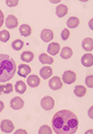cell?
Returning a JSON list of instances; mask_svg holds the SVG:
<instances>
[{"mask_svg": "<svg viewBox=\"0 0 93 134\" xmlns=\"http://www.w3.org/2000/svg\"><path fill=\"white\" fill-rule=\"evenodd\" d=\"M92 21H93V19H90V21H89V27H90V29H91V30H92V29H93Z\"/></svg>", "mask_w": 93, "mask_h": 134, "instance_id": "cell-35", "label": "cell"}, {"mask_svg": "<svg viewBox=\"0 0 93 134\" xmlns=\"http://www.w3.org/2000/svg\"><path fill=\"white\" fill-rule=\"evenodd\" d=\"M77 79V75L76 73L71 71V70H67L63 73L62 75V81L66 84H72L73 82L76 81Z\"/></svg>", "mask_w": 93, "mask_h": 134, "instance_id": "cell-4", "label": "cell"}, {"mask_svg": "<svg viewBox=\"0 0 93 134\" xmlns=\"http://www.w3.org/2000/svg\"><path fill=\"white\" fill-rule=\"evenodd\" d=\"M31 73V67L27 64H20L18 66V70H17V74L20 76V77H23V78H26L27 76Z\"/></svg>", "mask_w": 93, "mask_h": 134, "instance_id": "cell-12", "label": "cell"}, {"mask_svg": "<svg viewBox=\"0 0 93 134\" xmlns=\"http://www.w3.org/2000/svg\"><path fill=\"white\" fill-rule=\"evenodd\" d=\"M15 133H17V134H18V133H24V134H26V133H27V131H26V130H24V129H19V130L15 131Z\"/></svg>", "mask_w": 93, "mask_h": 134, "instance_id": "cell-33", "label": "cell"}, {"mask_svg": "<svg viewBox=\"0 0 93 134\" xmlns=\"http://www.w3.org/2000/svg\"><path fill=\"white\" fill-rule=\"evenodd\" d=\"M11 107L14 110H19L24 106V100L20 97H14L11 100Z\"/></svg>", "mask_w": 93, "mask_h": 134, "instance_id": "cell-8", "label": "cell"}, {"mask_svg": "<svg viewBox=\"0 0 93 134\" xmlns=\"http://www.w3.org/2000/svg\"><path fill=\"white\" fill-rule=\"evenodd\" d=\"M0 127H1V130L5 133H11V132L14 131V126L13 122L10 120H3L1 122V125H0Z\"/></svg>", "mask_w": 93, "mask_h": 134, "instance_id": "cell-5", "label": "cell"}, {"mask_svg": "<svg viewBox=\"0 0 93 134\" xmlns=\"http://www.w3.org/2000/svg\"><path fill=\"white\" fill-rule=\"evenodd\" d=\"M11 37V35L7 30H3L0 32V41L2 42H7Z\"/></svg>", "mask_w": 93, "mask_h": 134, "instance_id": "cell-25", "label": "cell"}, {"mask_svg": "<svg viewBox=\"0 0 93 134\" xmlns=\"http://www.w3.org/2000/svg\"><path fill=\"white\" fill-rule=\"evenodd\" d=\"M19 33L22 36H29L32 34V28L28 24H22L19 27Z\"/></svg>", "mask_w": 93, "mask_h": 134, "instance_id": "cell-18", "label": "cell"}, {"mask_svg": "<svg viewBox=\"0 0 93 134\" xmlns=\"http://www.w3.org/2000/svg\"><path fill=\"white\" fill-rule=\"evenodd\" d=\"M68 8L67 6L64 5V4H59V6H57L56 8V14L57 16L59 17H64L66 14H67Z\"/></svg>", "mask_w": 93, "mask_h": 134, "instance_id": "cell-13", "label": "cell"}, {"mask_svg": "<svg viewBox=\"0 0 93 134\" xmlns=\"http://www.w3.org/2000/svg\"><path fill=\"white\" fill-rule=\"evenodd\" d=\"M40 77L44 80H47L51 77V76L53 75V69L49 66H45V67H42L40 71Z\"/></svg>", "mask_w": 93, "mask_h": 134, "instance_id": "cell-14", "label": "cell"}, {"mask_svg": "<svg viewBox=\"0 0 93 134\" xmlns=\"http://www.w3.org/2000/svg\"><path fill=\"white\" fill-rule=\"evenodd\" d=\"M52 126L57 134H74L79 127V120L74 112L62 109L53 116Z\"/></svg>", "mask_w": 93, "mask_h": 134, "instance_id": "cell-1", "label": "cell"}, {"mask_svg": "<svg viewBox=\"0 0 93 134\" xmlns=\"http://www.w3.org/2000/svg\"><path fill=\"white\" fill-rule=\"evenodd\" d=\"M72 56H73V50H72L70 47L65 46V47H63L62 49V52H61V57H62V59H70Z\"/></svg>", "mask_w": 93, "mask_h": 134, "instance_id": "cell-17", "label": "cell"}, {"mask_svg": "<svg viewBox=\"0 0 93 134\" xmlns=\"http://www.w3.org/2000/svg\"><path fill=\"white\" fill-rule=\"evenodd\" d=\"M3 109H4V103L2 100H0V112L2 111Z\"/></svg>", "mask_w": 93, "mask_h": 134, "instance_id": "cell-34", "label": "cell"}, {"mask_svg": "<svg viewBox=\"0 0 93 134\" xmlns=\"http://www.w3.org/2000/svg\"><path fill=\"white\" fill-rule=\"evenodd\" d=\"M79 24H80V19L76 16H71L67 20V22H66V25H67V27L69 29L77 28L79 26Z\"/></svg>", "mask_w": 93, "mask_h": 134, "instance_id": "cell-19", "label": "cell"}, {"mask_svg": "<svg viewBox=\"0 0 93 134\" xmlns=\"http://www.w3.org/2000/svg\"><path fill=\"white\" fill-rule=\"evenodd\" d=\"M40 38L44 42H50L54 38V32L49 29H43L40 33Z\"/></svg>", "mask_w": 93, "mask_h": 134, "instance_id": "cell-9", "label": "cell"}, {"mask_svg": "<svg viewBox=\"0 0 93 134\" xmlns=\"http://www.w3.org/2000/svg\"><path fill=\"white\" fill-rule=\"evenodd\" d=\"M61 51V46L58 42H52L50 44L48 45L47 48V52L48 54H50L52 56H56L59 54V52Z\"/></svg>", "mask_w": 93, "mask_h": 134, "instance_id": "cell-11", "label": "cell"}, {"mask_svg": "<svg viewBox=\"0 0 93 134\" xmlns=\"http://www.w3.org/2000/svg\"><path fill=\"white\" fill-rule=\"evenodd\" d=\"M74 94L77 96V97H79V98H82L86 94V88L85 86H83V85H77L75 86L74 88Z\"/></svg>", "mask_w": 93, "mask_h": 134, "instance_id": "cell-21", "label": "cell"}, {"mask_svg": "<svg viewBox=\"0 0 93 134\" xmlns=\"http://www.w3.org/2000/svg\"><path fill=\"white\" fill-rule=\"evenodd\" d=\"M21 59H22L23 62H31L33 59H34L35 58V55L33 52H31V51H25V52H23L22 54H21Z\"/></svg>", "mask_w": 93, "mask_h": 134, "instance_id": "cell-20", "label": "cell"}, {"mask_svg": "<svg viewBox=\"0 0 93 134\" xmlns=\"http://www.w3.org/2000/svg\"><path fill=\"white\" fill-rule=\"evenodd\" d=\"M1 94H3V87H2V85L0 84V95Z\"/></svg>", "mask_w": 93, "mask_h": 134, "instance_id": "cell-36", "label": "cell"}, {"mask_svg": "<svg viewBox=\"0 0 93 134\" xmlns=\"http://www.w3.org/2000/svg\"><path fill=\"white\" fill-rule=\"evenodd\" d=\"M3 23H4V14H3V12L0 10V28L2 27Z\"/></svg>", "mask_w": 93, "mask_h": 134, "instance_id": "cell-31", "label": "cell"}, {"mask_svg": "<svg viewBox=\"0 0 93 134\" xmlns=\"http://www.w3.org/2000/svg\"><path fill=\"white\" fill-rule=\"evenodd\" d=\"M26 89H27V86H26L25 82L23 81H17V83H15V91H17L18 94H23L25 92Z\"/></svg>", "mask_w": 93, "mask_h": 134, "instance_id": "cell-23", "label": "cell"}, {"mask_svg": "<svg viewBox=\"0 0 93 134\" xmlns=\"http://www.w3.org/2000/svg\"><path fill=\"white\" fill-rule=\"evenodd\" d=\"M49 87H50L52 90H59L62 87V80L58 76H55L49 81Z\"/></svg>", "mask_w": 93, "mask_h": 134, "instance_id": "cell-6", "label": "cell"}, {"mask_svg": "<svg viewBox=\"0 0 93 134\" xmlns=\"http://www.w3.org/2000/svg\"><path fill=\"white\" fill-rule=\"evenodd\" d=\"M39 59H40V62L42 64H52L54 62V59L50 56H48V55H46L44 53L40 54V57H39Z\"/></svg>", "mask_w": 93, "mask_h": 134, "instance_id": "cell-22", "label": "cell"}, {"mask_svg": "<svg viewBox=\"0 0 93 134\" xmlns=\"http://www.w3.org/2000/svg\"><path fill=\"white\" fill-rule=\"evenodd\" d=\"M40 105L44 110L46 111H49V110H52L55 106V100L54 99L51 97V96H45L44 98L41 99L40 100Z\"/></svg>", "mask_w": 93, "mask_h": 134, "instance_id": "cell-3", "label": "cell"}, {"mask_svg": "<svg viewBox=\"0 0 93 134\" xmlns=\"http://www.w3.org/2000/svg\"><path fill=\"white\" fill-rule=\"evenodd\" d=\"M27 82H28V84L30 85V86L33 87V88H35V87H37V86L40 85V78H39V76L31 75L30 77L27 78Z\"/></svg>", "mask_w": 93, "mask_h": 134, "instance_id": "cell-15", "label": "cell"}, {"mask_svg": "<svg viewBox=\"0 0 93 134\" xmlns=\"http://www.w3.org/2000/svg\"><path fill=\"white\" fill-rule=\"evenodd\" d=\"M6 5L9 6V7H15V6L18 5V0H7Z\"/></svg>", "mask_w": 93, "mask_h": 134, "instance_id": "cell-30", "label": "cell"}, {"mask_svg": "<svg viewBox=\"0 0 93 134\" xmlns=\"http://www.w3.org/2000/svg\"><path fill=\"white\" fill-rule=\"evenodd\" d=\"M17 71L14 59L6 54H0V82H7L14 78Z\"/></svg>", "mask_w": 93, "mask_h": 134, "instance_id": "cell-2", "label": "cell"}, {"mask_svg": "<svg viewBox=\"0 0 93 134\" xmlns=\"http://www.w3.org/2000/svg\"><path fill=\"white\" fill-rule=\"evenodd\" d=\"M59 1H51V3H58Z\"/></svg>", "mask_w": 93, "mask_h": 134, "instance_id": "cell-37", "label": "cell"}, {"mask_svg": "<svg viewBox=\"0 0 93 134\" xmlns=\"http://www.w3.org/2000/svg\"><path fill=\"white\" fill-rule=\"evenodd\" d=\"M62 40H67L69 38V36H70V32L68 29H63L62 31Z\"/></svg>", "mask_w": 93, "mask_h": 134, "instance_id": "cell-29", "label": "cell"}, {"mask_svg": "<svg viewBox=\"0 0 93 134\" xmlns=\"http://www.w3.org/2000/svg\"><path fill=\"white\" fill-rule=\"evenodd\" d=\"M85 84H86L87 87L92 88L93 87V75H89L85 78Z\"/></svg>", "mask_w": 93, "mask_h": 134, "instance_id": "cell-28", "label": "cell"}, {"mask_svg": "<svg viewBox=\"0 0 93 134\" xmlns=\"http://www.w3.org/2000/svg\"><path fill=\"white\" fill-rule=\"evenodd\" d=\"M92 112H93V106L89 108V111H88V116H89V118H91V119H93V113Z\"/></svg>", "mask_w": 93, "mask_h": 134, "instance_id": "cell-32", "label": "cell"}, {"mask_svg": "<svg viewBox=\"0 0 93 134\" xmlns=\"http://www.w3.org/2000/svg\"><path fill=\"white\" fill-rule=\"evenodd\" d=\"M5 25L8 29H14L15 27L18 26V20L14 15L13 14H9L5 21Z\"/></svg>", "mask_w": 93, "mask_h": 134, "instance_id": "cell-7", "label": "cell"}, {"mask_svg": "<svg viewBox=\"0 0 93 134\" xmlns=\"http://www.w3.org/2000/svg\"><path fill=\"white\" fill-rule=\"evenodd\" d=\"M81 62L85 67H91L93 65V55L90 53L85 54L81 59Z\"/></svg>", "mask_w": 93, "mask_h": 134, "instance_id": "cell-10", "label": "cell"}, {"mask_svg": "<svg viewBox=\"0 0 93 134\" xmlns=\"http://www.w3.org/2000/svg\"><path fill=\"white\" fill-rule=\"evenodd\" d=\"M3 87V93L4 94H11L14 89H13V84L12 83H5L4 85H2Z\"/></svg>", "mask_w": 93, "mask_h": 134, "instance_id": "cell-27", "label": "cell"}, {"mask_svg": "<svg viewBox=\"0 0 93 134\" xmlns=\"http://www.w3.org/2000/svg\"><path fill=\"white\" fill-rule=\"evenodd\" d=\"M23 46H24V42H23L21 39H15V40L13 41V43H12V47L15 51L21 50L23 48Z\"/></svg>", "mask_w": 93, "mask_h": 134, "instance_id": "cell-24", "label": "cell"}, {"mask_svg": "<svg viewBox=\"0 0 93 134\" xmlns=\"http://www.w3.org/2000/svg\"><path fill=\"white\" fill-rule=\"evenodd\" d=\"M39 133L40 134H52L53 133V130H52V129H51L49 126L44 125V126H41V127L39 129Z\"/></svg>", "mask_w": 93, "mask_h": 134, "instance_id": "cell-26", "label": "cell"}, {"mask_svg": "<svg viewBox=\"0 0 93 134\" xmlns=\"http://www.w3.org/2000/svg\"><path fill=\"white\" fill-rule=\"evenodd\" d=\"M82 47L87 52L93 50V39L91 37H85L82 42Z\"/></svg>", "mask_w": 93, "mask_h": 134, "instance_id": "cell-16", "label": "cell"}]
</instances>
